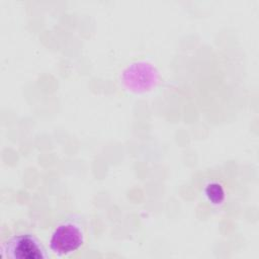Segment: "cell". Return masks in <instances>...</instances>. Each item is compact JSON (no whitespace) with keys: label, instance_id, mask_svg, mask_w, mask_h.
<instances>
[{"label":"cell","instance_id":"6da1fadb","mask_svg":"<svg viewBox=\"0 0 259 259\" xmlns=\"http://www.w3.org/2000/svg\"><path fill=\"white\" fill-rule=\"evenodd\" d=\"M1 257L11 259H47L49 254L35 236L19 234L12 236L2 245Z\"/></svg>","mask_w":259,"mask_h":259},{"label":"cell","instance_id":"7a4b0ae2","mask_svg":"<svg viewBox=\"0 0 259 259\" xmlns=\"http://www.w3.org/2000/svg\"><path fill=\"white\" fill-rule=\"evenodd\" d=\"M85 237L82 228L74 222L60 224L50 239V248L58 256H64L77 251L82 247Z\"/></svg>","mask_w":259,"mask_h":259},{"label":"cell","instance_id":"3957f363","mask_svg":"<svg viewBox=\"0 0 259 259\" xmlns=\"http://www.w3.org/2000/svg\"><path fill=\"white\" fill-rule=\"evenodd\" d=\"M123 81L132 90H146L157 81V73L149 64H135L127 68L123 75Z\"/></svg>","mask_w":259,"mask_h":259},{"label":"cell","instance_id":"277c9868","mask_svg":"<svg viewBox=\"0 0 259 259\" xmlns=\"http://www.w3.org/2000/svg\"><path fill=\"white\" fill-rule=\"evenodd\" d=\"M207 199L213 204H220L225 199V191L221 184L217 182H211L206 185L204 189Z\"/></svg>","mask_w":259,"mask_h":259}]
</instances>
